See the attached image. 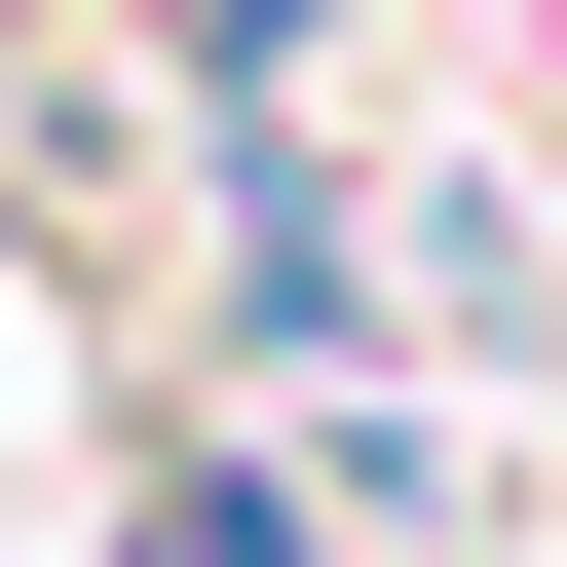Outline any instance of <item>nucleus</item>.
Instances as JSON below:
<instances>
[{
	"instance_id": "nucleus-1",
	"label": "nucleus",
	"mask_w": 567,
	"mask_h": 567,
	"mask_svg": "<svg viewBox=\"0 0 567 567\" xmlns=\"http://www.w3.org/2000/svg\"><path fill=\"white\" fill-rule=\"evenodd\" d=\"M114 567H303V492H227V454H152V492H114Z\"/></svg>"
}]
</instances>
